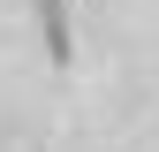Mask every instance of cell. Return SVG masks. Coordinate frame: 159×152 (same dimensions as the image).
Listing matches in <instances>:
<instances>
[{
  "label": "cell",
  "mask_w": 159,
  "mask_h": 152,
  "mask_svg": "<svg viewBox=\"0 0 159 152\" xmlns=\"http://www.w3.org/2000/svg\"><path fill=\"white\" fill-rule=\"evenodd\" d=\"M30 15H38V38H46V61L68 69L76 61V15H68V0H30Z\"/></svg>",
  "instance_id": "cell-1"
}]
</instances>
